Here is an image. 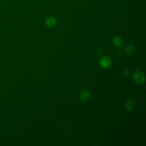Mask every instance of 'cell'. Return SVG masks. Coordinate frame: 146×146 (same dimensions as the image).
Masks as SVG:
<instances>
[{
	"label": "cell",
	"mask_w": 146,
	"mask_h": 146,
	"mask_svg": "<svg viewBox=\"0 0 146 146\" xmlns=\"http://www.w3.org/2000/svg\"><path fill=\"white\" fill-rule=\"evenodd\" d=\"M133 76L135 81L138 84H143L145 82L144 74L140 71H136L135 72Z\"/></svg>",
	"instance_id": "1"
},
{
	"label": "cell",
	"mask_w": 146,
	"mask_h": 146,
	"mask_svg": "<svg viewBox=\"0 0 146 146\" xmlns=\"http://www.w3.org/2000/svg\"><path fill=\"white\" fill-rule=\"evenodd\" d=\"M99 63L102 67L104 68H108L111 65V60L109 57L106 56H103L100 59Z\"/></svg>",
	"instance_id": "2"
},
{
	"label": "cell",
	"mask_w": 146,
	"mask_h": 146,
	"mask_svg": "<svg viewBox=\"0 0 146 146\" xmlns=\"http://www.w3.org/2000/svg\"><path fill=\"white\" fill-rule=\"evenodd\" d=\"M113 43L116 47L120 48L124 45V40L120 36H116L113 39Z\"/></svg>",
	"instance_id": "4"
},
{
	"label": "cell",
	"mask_w": 146,
	"mask_h": 146,
	"mask_svg": "<svg viewBox=\"0 0 146 146\" xmlns=\"http://www.w3.org/2000/svg\"><path fill=\"white\" fill-rule=\"evenodd\" d=\"M56 23V19L54 17H48L46 20V24L50 27H52Z\"/></svg>",
	"instance_id": "5"
},
{
	"label": "cell",
	"mask_w": 146,
	"mask_h": 146,
	"mask_svg": "<svg viewBox=\"0 0 146 146\" xmlns=\"http://www.w3.org/2000/svg\"><path fill=\"white\" fill-rule=\"evenodd\" d=\"M90 91L87 89H84L81 91L79 95V98L81 102H84L88 99V98H90Z\"/></svg>",
	"instance_id": "3"
},
{
	"label": "cell",
	"mask_w": 146,
	"mask_h": 146,
	"mask_svg": "<svg viewBox=\"0 0 146 146\" xmlns=\"http://www.w3.org/2000/svg\"><path fill=\"white\" fill-rule=\"evenodd\" d=\"M96 52L98 55H100L102 54L103 52V50H102V48H100V47H98L96 49Z\"/></svg>",
	"instance_id": "9"
},
{
	"label": "cell",
	"mask_w": 146,
	"mask_h": 146,
	"mask_svg": "<svg viewBox=\"0 0 146 146\" xmlns=\"http://www.w3.org/2000/svg\"><path fill=\"white\" fill-rule=\"evenodd\" d=\"M125 51L128 55H132L135 51V48L134 46L132 45H129L125 48Z\"/></svg>",
	"instance_id": "7"
},
{
	"label": "cell",
	"mask_w": 146,
	"mask_h": 146,
	"mask_svg": "<svg viewBox=\"0 0 146 146\" xmlns=\"http://www.w3.org/2000/svg\"><path fill=\"white\" fill-rule=\"evenodd\" d=\"M125 106L126 109L128 111H131L133 109V107H134V101H133V100L131 98L127 99L125 101Z\"/></svg>",
	"instance_id": "6"
},
{
	"label": "cell",
	"mask_w": 146,
	"mask_h": 146,
	"mask_svg": "<svg viewBox=\"0 0 146 146\" xmlns=\"http://www.w3.org/2000/svg\"><path fill=\"white\" fill-rule=\"evenodd\" d=\"M129 74H130V72H129V71L128 70L125 69V70H124L123 71V76H128V75H129Z\"/></svg>",
	"instance_id": "8"
}]
</instances>
